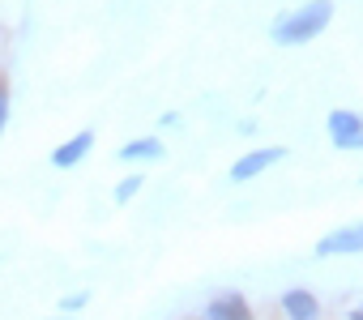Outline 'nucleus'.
<instances>
[{
	"label": "nucleus",
	"mask_w": 363,
	"mask_h": 320,
	"mask_svg": "<svg viewBox=\"0 0 363 320\" xmlns=\"http://www.w3.org/2000/svg\"><path fill=\"white\" fill-rule=\"evenodd\" d=\"M333 22V0H303L299 9H286L274 18L269 26V39L278 47H303L312 39H320Z\"/></svg>",
	"instance_id": "1"
},
{
	"label": "nucleus",
	"mask_w": 363,
	"mask_h": 320,
	"mask_svg": "<svg viewBox=\"0 0 363 320\" xmlns=\"http://www.w3.org/2000/svg\"><path fill=\"white\" fill-rule=\"evenodd\" d=\"M359 252H363V218L325 231L316 239V248H312V256H320V261H329V256H359Z\"/></svg>",
	"instance_id": "2"
},
{
	"label": "nucleus",
	"mask_w": 363,
	"mask_h": 320,
	"mask_svg": "<svg viewBox=\"0 0 363 320\" xmlns=\"http://www.w3.org/2000/svg\"><path fill=\"white\" fill-rule=\"evenodd\" d=\"M286 158V145H261V149H244L235 163H231V184H252L261 180L269 167H278Z\"/></svg>",
	"instance_id": "3"
},
{
	"label": "nucleus",
	"mask_w": 363,
	"mask_h": 320,
	"mask_svg": "<svg viewBox=\"0 0 363 320\" xmlns=\"http://www.w3.org/2000/svg\"><path fill=\"white\" fill-rule=\"evenodd\" d=\"M325 132L337 149H363V111L350 107H333L325 115Z\"/></svg>",
	"instance_id": "4"
},
{
	"label": "nucleus",
	"mask_w": 363,
	"mask_h": 320,
	"mask_svg": "<svg viewBox=\"0 0 363 320\" xmlns=\"http://www.w3.org/2000/svg\"><path fill=\"white\" fill-rule=\"evenodd\" d=\"M278 312H282V320H325V307L312 286H286L278 295Z\"/></svg>",
	"instance_id": "5"
},
{
	"label": "nucleus",
	"mask_w": 363,
	"mask_h": 320,
	"mask_svg": "<svg viewBox=\"0 0 363 320\" xmlns=\"http://www.w3.org/2000/svg\"><path fill=\"white\" fill-rule=\"evenodd\" d=\"M197 320H257V312H252V303H248L244 290H218L197 312Z\"/></svg>",
	"instance_id": "6"
},
{
	"label": "nucleus",
	"mask_w": 363,
	"mask_h": 320,
	"mask_svg": "<svg viewBox=\"0 0 363 320\" xmlns=\"http://www.w3.org/2000/svg\"><path fill=\"white\" fill-rule=\"evenodd\" d=\"M94 128H82V132H73L69 141H60L56 149H52V167L56 171H73V167H82L86 158H90V149H94Z\"/></svg>",
	"instance_id": "7"
},
{
	"label": "nucleus",
	"mask_w": 363,
	"mask_h": 320,
	"mask_svg": "<svg viewBox=\"0 0 363 320\" xmlns=\"http://www.w3.org/2000/svg\"><path fill=\"white\" fill-rule=\"evenodd\" d=\"M162 154H167L162 137H133V141H124V145L116 149V158H120L124 167H145V163H158Z\"/></svg>",
	"instance_id": "8"
},
{
	"label": "nucleus",
	"mask_w": 363,
	"mask_h": 320,
	"mask_svg": "<svg viewBox=\"0 0 363 320\" xmlns=\"http://www.w3.org/2000/svg\"><path fill=\"white\" fill-rule=\"evenodd\" d=\"M141 188H145V176H141V171H133V176H124V180L111 188V201H116V205H128Z\"/></svg>",
	"instance_id": "9"
},
{
	"label": "nucleus",
	"mask_w": 363,
	"mask_h": 320,
	"mask_svg": "<svg viewBox=\"0 0 363 320\" xmlns=\"http://www.w3.org/2000/svg\"><path fill=\"white\" fill-rule=\"evenodd\" d=\"M9 115H13V90H9V77L0 73V137L9 128Z\"/></svg>",
	"instance_id": "10"
},
{
	"label": "nucleus",
	"mask_w": 363,
	"mask_h": 320,
	"mask_svg": "<svg viewBox=\"0 0 363 320\" xmlns=\"http://www.w3.org/2000/svg\"><path fill=\"white\" fill-rule=\"evenodd\" d=\"M86 303H90V290H69V295H60V312H65V316H77Z\"/></svg>",
	"instance_id": "11"
},
{
	"label": "nucleus",
	"mask_w": 363,
	"mask_h": 320,
	"mask_svg": "<svg viewBox=\"0 0 363 320\" xmlns=\"http://www.w3.org/2000/svg\"><path fill=\"white\" fill-rule=\"evenodd\" d=\"M346 320H363V299H359L354 307H346Z\"/></svg>",
	"instance_id": "12"
},
{
	"label": "nucleus",
	"mask_w": 363,
	"mask_h": 320,
	"mask_svg": "<svg viewBox=\"0 0 363 320\" xmlns=\"http://www.w3.org/2000/svg\"><path fill=\"white\" fill-rule=\"evenodd\" d=\"M48 320H77V316H65V312H56V316H48Z\"/></svg>",
	"instance_id": "13"
},
{
	"label": "nucleus",
	"mask_w": 363,
	"mask_h": 320,
	"mask_svg": "<svg viewBox=\"0 0 363 320\" xmlns=\"http://www.w3.org/2000/svg\"><path fill=\"white\" fill-rule=\"evenodd\" d=\"M359 184H363V176H359Z\"/></svg>",
	"instance_id": "14"
}]
</instances>
